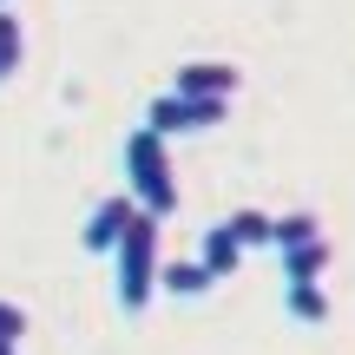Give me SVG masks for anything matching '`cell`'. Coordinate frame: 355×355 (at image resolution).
<instances>
[{
  "mask_svg": "<svg viewBox=\"0 0 355 355\" xmlns=\"http://www.w3.org/2000/svg\"><path fill=\"white\" fill-rule=\"evenodd\" d=\"M158 230H165V217L139 211V217H132V230H125V243L112 250V270H119L112 296H119V309H125V316H139V309L152 303L158 290H165V263H158Z\"/></svg>",
  "mask_w": 355,
  "mask_h": 355,
  "instance_id": "1",
  "label": "cell"
},
{
  "mask_svg": "<svg viewBox=\"0 0 355 355\" xmlns=\"http://www.w3.org/2000/svg\"><path fill=\"white\" fill-rule=\"evenodd\" d=\"M125 191L152 217H171L178 211V178H171V158H165V139H158L152 125L125 132Z\"/></svg>",
  "mask_w": 355,
  "mask_h": 355,
  "instance_id": "2",
  "label": "cell"
},
{
  "mask_svg": "<svg viewBox=\"0 0 355 355\" xmlns=\"http://www.w3.org/2000/svg\"><path fill=\"white\" fill-rule=\"evenodd\" d=\"M230 119V99H184V92H158L152 105H145V125L158 132V139H178V132H211Z\"/></svg>",
  "mask_w": 355,
  "mask_h": 355,
  "instance_id": "3",
  "label": "cell"
},
{
  "mask_svg": "<svg viewBox=\"0 0 355 355\" xmlns=\"http://www.w3.org/2000/svg\"><path fill=\"white\" fill-rule=\"evenodd\" d=\"M145 204L132 198V191H112V198H99L92 204V217H86V230H79V243H86L92 257H112L119 243H125V230H132V217H139Z\"/></svg>",
  "mask_w": 355,
  "mask_h": 355,
  "instance_id": "4",
  "label": "cell"
},
{
  "mask_svg": "<svg viewBox=\"0 0 355 355\" xmlns=\"http://www.w3.org/2000/svg\"><path fill=\"white\" fill-rule=\"evenodd\" d=\"M243 73L230 60H184L171 73V92H184V99H237Z\"/></svg>",
  "mask_w": 355,
  "mask_h": 355,
  "instance_id": "5",
  "label": "cell"
},
{
  "mask_svg": "<svg viewBox=\"0 0 355 355\" xmlns=\"http://www.w3.org/2000/svg\"><path fill=\"white\" fill-rule=\"evenodd\" d=\"M204 263H211V277H217V283L237 277V263H243V237L230 230V217H217V224L204 230Z\"/></svg>",
  "mask_w": 355,
  "mask_h": 355,
  "instance_id": "6",
  "label": "cell"
},
{
  "mask_svg": "<svg viewBox=\"0 0 355 355\" xmlns=\"http://www.w3.org/2000/svg\"><path fill=\"white\" fill-rule=\"evenodd\" d=\"M283 316H290V322H322V316H329V290H322V283L283 277Z\"/></svg>",
  "mask_w": 355,
  "mask_h": 355,
  "instance_id": "7",
  "label": "cell"
},
{
  "mask_svg": "<svg viewBox=\"0 0 355 355\" xmlns=\"http://www.w3.org/2000/svg\"><path fill=\"white\" fill-rule=\"evenodd\" d=\"M217 290V277H211V263H165V296H184V303H198V296H211Z\"/></svg>",
  "mask_w": 355,
  "mask_h": 355,
  "instance_id": "8",
  "label": "cell"
},
{
  "mask_svg": "<svg viewBox=\"0 0 355 355\" xmlns=\"http://www.w3.org/2000/svg\"><path fill=\"white\" fill-rule=\"evenodd\" d=\"M329 263H336L329 237L303 243V250H283V277H296V283H322V270H329Z\"/></svg>",
  "mask_w": 355,
  "mask_h": 355,
  "instance_id": "9",
  "label": "cell"
},
{
  "mask_svg": "<svg viewBox=\"0 0 355 355\" xmlns=\"http://www.w3.org/2000/svg\"><path fill=\"white\" fill-rule=\"evenodd\" d=\"M316 237H322V217H316V211H283V217H277V243H270V250L283 257V250H303V243H316Z\"/></svg>",
  "mask_w": 355,
  "mask_h": 355,
  "instance_id": "10",
  "label": "cell"
},
{
  "mask_svg": "<svg viewBox=\"0 0 355 355\" xmlns=\"http://www.w3.org/2000/svg\"><path fill=\"white\" fill-rule=\"evenodd\" d=\"M20 60H26L20 13H13V7H0V79H7V73H20Z\"/></svg>",
  "mask_w": 355,
  "mask_h": 355,
  "instance_id": "11",
  "label": "cell"
},
{
  "mask_svg": "<svg viewBox=\"0 0 355 355\" xmlns=\"http://www.w3.org/2000/svg\"><path fill=\"white\" fill-rule=\"evenodd\" d=\"M230 230L243 237V250H263V243H277V217H263V211H230Z\"/></svg>",
  "mask_w": 355,
  "mask_h": 355,
  "instance_id": "12",
  "label": "cell"
},
{
  "mask_svg": "<svg viewBox=\"0 0 355 355\" xmlns=\"http://www.w3.org/2000/svg\"><path fill=\"white\" fill-rule=\"evenodd\" d=\"M26 336V309L20 303H0V343H20Z\"/></svg>",
  "mask_w": 355,
  "mask_h": 355,
  "instance_id": "13",
  "label": "cell"
},
{
  "mask_svg": "<svg viewBox=\"0 0 355 355\" xmlns=\"http://www.w3.org/2000/svg\"><path fill=\"white\" fill-rule=\"evenodd\" d=\"M0 355H20V343H0Z\"/></svg>",
  "mask_w": 355,
  "mask_h": 355,
  "instance_id": "14",
  "label": "cell"
},
{
  "mask_svg": "<svg viewBox=\"0 0 355 355\" xmlns=\"http://www.w3.org/2000/svg\"><path fill=\"white\" fill-rule=\"evenodd\" d=\"M0 7H7V0H0Z\"/></svg>",
  "mask_w": 355,
  "mask_h": 355,
  "instance_id": "15",
  "label": "cell"
}]
</instances>
